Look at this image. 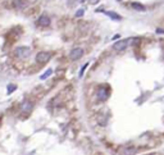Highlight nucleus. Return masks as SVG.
<instances>
[{"instance_id": "nucleus-1", "label": "nucleus", "mask_w": 164, "mask_h": 155, "mask_svg": "<svg viewBox=\"0 0 164 155\" xmlns=\"http://www.w3.org/2000/svg\"><path fill=\"white\" fill-rule=\"evenodd\" d=\"M16 55L18 56V58H28L31 55V49L27 48V46H18L16 49Z\"/></svg>"}, {"instance_id": "nucleus-2", "label": "nucleus", "mask_w": 164, "mask_h": 155, "mask_svg": "<svg viewBox=\"0 0 164 155\" xmlns=\"http://www.w3.org/2000/svg\"><path fill=\"white\" fill-rule=\"evenodd\" d=\"M51 58V54L50 53H46V51H40L39 54L36 55V62L40 63V64H44V63H48Z\"/></svg>"}, {"instance_id": "nucleus-3", "label": "nucleus", "mask_w": 164, "mask_h": 155, "mask_svg": "<svg viewBox=\"0 0 164 155\" xmlns=\"http://www.w3.org/2000/svg\"><path fill=\"white\" fill-rule=\"evenodd\" d=\"M82 55H83V50L81 48H75V49L71 50V53H69V58H71V60H78Z\"/></svg>"}, {"instance_id": "nucleus-4", "label": "nucleus", "mask_w": 164, "mask_h": 155, "mask_svg": "<svg viewBox=\"0 0 164 155\" xmlns=\"http://www.w3.org/2000/svg\"><path fill=\"white\" fill-rule=\"evenodd\" d=\"M128 46V38H126V40H121V41H117L116 44L113 45V49L116 51H122L124 50Z\"/></svg>"}, {"instance_id": "nucleus-5", "label": "nucleus", "mask_w": 164, "mask_h": 155, "mask_svg": "<svg viewBox=\"0 0 164 155\" xmlns=\"http://www.w3.org/2000/svg\"><path fill=\"white\" fill-rule=\"evenodd\" d=\"M96 96H97V100L99 101H105L108 99V96H109V92H108V90L105 89V87H100V89L97 90Z\"/></svg>"}, {"instance_id": "nucleus-6", "label": "nucleus", "mask_w": 164, "mask_h": 155, "mask_svg": "<svg viewBox=\"0 0 164 155\" xmlns=\"http://www.w3.org/2000/svg\"><path fill=\"white\" fill-rule=\"evenodd\" d=\"M37 24H39V26H43V27H48L49 24H50V18H49L46 14H43L39 18V21H37Z\"/></svg>"}, {"instance_id": "nucleus-7", "label": "nucleus", "mask_w": 164, "mask_h": 155, "mask_svg": "<svg viewBox=\"0 0 164 155\" xmlns=\"http://www.w3.org/2000/svg\"><path fill=\"white\" fill-rule=\"evenodd\" d=\"M31 110H32V103L31 101H24V103H22V105H21V112L30 113Z\"/></svg>"}, {"instance_id": "nucleus-8", "label": "nucleus", "mask_w": 164, "mask_h": 155, "mask_svg": "<svg viewBox=\"0 0 164 155\" xmlns=\"http://www.w3.org/2000/svg\"><path fill=\"white\" fill-rule=\"evenodd\" d=\"M136 151H137V149H136L135 146H127V147H123L121 151V155H132V154H135Z\"/></svg>"}, {"instance_id": "nucleus-9", "label": "nucleus", "mask_w": 164, "mask_h": 155, "mask_svg": "<svg viewBox=\"0 0 164 155\" xmlns=\"http://www.w3.org/2000/svg\"><path fill=\"white\" fill-rule=\"evenodd\" d=\"M132 8L137 12H145V6L140 4V3H132Z\"/></svg>"}, {"instance_id": "nucleus-10", "label": "nucleus", "mask_w": 164, "mask_h": 155, "mask_svg": "<svg viewBox=\"0 0 164 155\" xmlns=\"http://www.w3.org/2000/svg\"><path fill=\"white\" fill-rule=\"evenodd\" d=\"M105 14H106L108 17H110L111 19H114V21H121L122 19V17L118 16V14L114 13V12H105Z\"/></svg>"}, {"instance_id": "nucleus-11", "label": "nucleus", "mask_w": 164, "mask_h": 155, "mask_svg": "<svg viewBox=\"0 0 164 155\" xmlns=\"http://www.w3.org/2000/svg\"><path fill=\"white\" fill-rule=\"evenodd\" d=\"M51 73H53V69H48V70H46V72L44 73L43 76H40V80H46L48 77L51 75Z\"/></svg>"}, {"instance_id": "nucleus-12", "label": "nucleus", "mask_w": 164, "mask_h": 155, "mask_svg": "<svg viewBox=\"0 0 164 155\" xmlns=\"http://www.w3.org/2000/svg\"><path fill=\"white\" fill-rule=\"evenodd\" d=\"M14 90H17V86H16V85H13V83L8 85V94H12Z\"/></svg>"}, {"instance_id": "nucleus-13", "label": "nucleus", "mask_w": 164, "mask_h": 155, "mask_svg": "<svg viewBox=\"0 0 164 155\" xmlns=\"http://www.w3.org/2000/svg\"><path fill=\"white\" fill-rule=\"evenodd\" d=\"M87 67H89V63H86V64L81 68V70H80V77H82V76H83V73H85V70H86Z\"/></svg>"}, {"instance_id": "nucleus-14", "label": "nucleus", "mask_w": 164, "mask_h": 155, "mask_svg": "<svg viewBox=\"0 0 164 155\" xmlns=\"http://www.w3.org/2000/svg\"><path fill=\"white\" fill-rule=\"evenodd\" d=\"M83 14H85V10L80 9V10H77V13H76V17H78V18H80V17H82Z\"/></svg>"}, {"instance_id": "nucleus-15", "label": "nucleus", "mask_w": 164, "mask_h": 155, "mask_svg": "<svg viewBox=\"0 0 164 155\" xmlns=\"http://www.w3.org/2000/svg\"><path fill=\"white\" fill-rule=\"evenodd\" d=\"M99 1H100V0H89V3H90V4H97Z\"/></svg>"}, {"instance_id": "nucleus-16", "label": "nucleus", "mask_w": 164, "mask_h": 155, "mask_svg": "<svg viewBox=\"0 0 164 155\" xmlns=\"http://www.w3.org/2000/svg\"><path fill=\"white\" fill-rule=\"evenodd\" d=\"M156 32L158 33H164V30H156Z\"/></svg>"}, {"instance_id": "nucleus-17", "label": "nucleus", "mask_w": 164, "mask_h": 155, "mask_svg": "<svg viewBox=\"0 0 164 155\" xmlns=\"http://www.w3.org/2000/svg\"><path fill=\"white\" fill-rule=\"evenodd\" d=\"M77 1H78V3H83V1H85V0H77Z\"/></svg>"}]
</instances>
